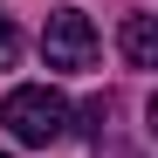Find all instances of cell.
<instances>
[{
    "label": "cell",
    "instance_id": "obj_1",
    "mask_svg": "<svg viewBox=\"0 0 158 158\" xmlns=\"http://www.w3.org/2000/svg\"><path fill=\"white\" fill-rule=\"evenodd\" d=\"M0 124H7L21 144H62L69 103H62V89H48V83H21V89H7V103H0Z\"/></svg>",
    "mask_w": 158,
    "mask_h": 158
},
{
    "label": "cell",
    "instance_id": "obj_2",
    "mask_svg": "<svg viewBox=\"0 0 158 158\" xmlns=\"http://www.w3.org/2000/svg\"><path fill=\"white\" fill-rule=\"evenodd\" d=\"M41 55H48V69H96L103 41H96V28H89V14L55 7L48 28H41Z\"/></svg>",
    "mask_w": 158,
    "mask_h": 158
},
{
    "label": "cell",
    "instance_id": "obj_3",
    "mask_svg": "<svg viewBox=\"0 0 158 158\" xmlns=\"http://www.w3.org/2000/svg\"><path fill=\"white\" fill-rule=\"evenodd\" d=\"M117 41H124V62L131 69H158V28H151V14H131Z\"/></svg>",
    "mask_w": 158,
    "mask_h": 158
},
{
    "label": "cell",
    "instance_id": "obj_4",
    "mask_svg": "<svg viewBox=\"0 0 158 158\" xmlns=\"http://www.w3.org/2000/svg\"><path fill=\"white\" fill-rule=\"evenodd\" d=\"M76 117H83V138H96V144H103V124H110V96H89Z\"/></svg>",
    "mask_w": 158,
    "mask_h": 158
},
{
    "label": "cell",
    "instance_id": "obj_5",
    "mask_svg": "<svg viewBox=\"0 0 158 158\" xmlns=\"http://www.w3.org/2000/svg\"><path fill=\"white\" fill-rule=\"evenodd\" d=\"M21 62V28L7 21V7H0V69H14Z\"/></svg>",
    "mask_w": 158,
    "mask_h": 158
},
{
    "label": "cell",
    "instance_id": "obj_6",
    "mask_svg": "<svg viewBox=\"0 0 158 158\" xmlns=\"http://www.w3.org/2000/svg\"><path fill=\"white\" fill-rule=\"evenodd\" d=\"M0 158H7V151H0Z\"/></svg>",
    "mask_w": 158,
    "mask_h": 158
}]
</instances>
